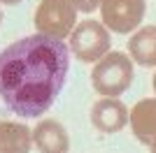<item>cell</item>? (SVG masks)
Listing matches in <instances>:
<instances>
[{
	"mask_svg": "<svg viewBox=\"0 0 156 153\" xmlns=\"http://www.w3.org/2000/svg\"><path fill=\"white\" fill-rule=\"evenodd\" d=\"M70 70V46L63 39L30 35L0 51V97L23 118L49 111Z\"/></svg>",
	"mask_w": 156,
	"mask_h": 153,
	"instance_id": "cell-1",
	"label": "cell"
},
{
	"mask_svg": "<svg viewBox=\"0 0 156 153\" xmlns=\"http://www.w3.org/2000/svg\"><path fill=\"white\" fill-rule=\"evenodd\" d=\"M133 76V58L124 51H110L91 70V86L103 97H119L130 88Z\"/></svg>",
	"mask_w": 156,
	"mask_h": 153,
	"instance_id": "cell-2",
	"label": "cell"
},
{
	"mask_svg": "<svg viewBox=\"0 0 156 153\" xmlns=\"http://www.w3.org/2000/svg\"><path fill=\"white\" fill-rule=\"evenodd\" d=\"M112 37L103 21L86 19L70 32V53L82 63H98L105 53H110Z\"/></svg>",
	"mask_w": 156,
	"mask_h": 153,
	"instance_id": "cell-3",
	"label": "cell"
},
{
	"mask_svg": "<svg viewBox=\"0 0 156 153\" xmlns=\"http://www.w3.org/2000/svg\"><path fill=\"white\" fill-rule=\"evenodd\" d=\"M77 12L79 9L72 5V0H40L33 14L35 30L54 39L70 37V32L75 30Z\"/></svg>",
	"mask_w": 156,
	"mask_h": 153,
	"instance_id": "cell-4",
	"label": "cell"
},
{
	"mask_svg": "<svg viewBox=\"0 0 156 153\" xmlns=\"http://www.w3.org/2000/svg\"><path fill=\"white\" fill-rule=\"evenodd\" d=\"M147 12V0H103L100 19L110 32L128 35L142 23Z\"/></svg>",
	"mask_w": 156,
	"mask_h": 153,
	"instance_id": "cell-5",
	"label": "cell"
},
{
	"mask_svg": "<svg viewBox=\"0 0 156 153\" xmlns=\"http://www.w3.org/2000/svg\"><path fill=\"white\" fill-rule=\"evenodd\" d=\"M128 109L117 97H103L91 107V125L105 134H114L124 130L128 123Z\"/></svg>",
	"mask_w": 156,
	"mask_h": 153,
	"instance_id": "cell-6",
	"label": "cell"
},
{
	"mask_svg": "<svg viewBox=\"0 0 156 153\" xmlns=\"http://www.w3.org/2000/svg\"><path fill=\"white\" fill-rule=\"evenodd\" d=\"M130 130L135 139L144 146H156V97H144L130 109L128 116Z\"/></svg>",
	"mask_w": 156,
	"mask_h": 153,
	"instance_id": "cell-7",
	"label": "cell"
},
{
	"mask_svg": "<svg viewBox=\"0 0 156 153\" xmlns=\"http://www.w3.org/2000/svg\"><path fill=\"white\" fill-rule=\"evenodd\" d=\"M33 144L40 153H70V137L63 123L56 118H44L33 130Z\"/></svg>",
	"mask_w": 156,
	"mask_h": 153,
	"instance_id": "cell-8",
	"label": "cell"
},
{
	"mask_svg": "<svg viewBox=\"0 0 156 153\" xmlns=\"http://www.w3.org/2000/svg\"><path fill=\"white\" fill-rule=\"evenodd\" d=\"M33 130L23 123L0 121V153H30Z\"/></svg>",
	"mask_w": 156,
	"mask_h": 153,
	"instance_id": "cell-9",
	"label": "cell"
},
{
	"mask_svg": "<svg viewBox=\"0 0 156 153\" xmlns=\"http://www.w3.org/2000/svg\"><path fill=\"white\" fill-rule=\"evenodd\" d=\"M128 56L142 67H156V25H144L128 39Z\"/></svg>",
	"mask_w": 156,
	"mask_h": 153,
	"instance_id": "cell-10",
	"label": "cell"
},
{
	"mask_svg": "<svg viewBox=\"0 0 156 153\" xmlns=\"http://www.w3.org/2000/svg\"><path fill=\"white\" fill-rule=\"evenodd\" d=\"M72 5L77 7L79 12H84V14H91V12H96L98 7L103 5V0H72Z\"/></svg>",
	"mask_w": 156,
	"mask_h": 153,
	"instance_id": "cell-11",
	"label": "cell"
},
{
	"mask_svg": "<svg viewBox=\"0 0 156 153\" xmlns=\"http://www.w3.org/2000/svg\"><path fill=\"white\" fill-rule=\"evenodd\" d=\"M0 2H5V5H16V2H21V0H0Z\"/></svg>",
	"mask_w": 156,
	"mask_h": 153,
	"instance_id": "cell-12",
	"label": "cell"
},
{
	"mask_svg": "<svg viewBox=\"0 0 156 153\" xmlns=\"http://www.w3.org/2000/svg\"><path fill=\"white\" fill-rule=\"evenodd\" d=\"M154 93H156V74H154Z\"/></svg>",
	"mask_w": 156,
	"mask_h": 153,
	"instance_id": "cell-13",
	"label": "cell"
},
{
	"mask_svg": "<svg viewBox=\"0 0 156 153\" xmlns=\"http://www.w3.org/2000/svg\"><path fill=\"white\" fill-rule=\"evenodd\" d=\"M0 23H2V12H0Z\"/></svg>",
	"mask_w": 156,
	"mask_h": 153,
	"instance_id": "cell-14",
	"label": "cell"
},
{
	"mask_svg": "<svg viewBox=\"0 0 156 153\" xmlns=\"http://www.w3.org/2000/svg\"><path fill=\"white\" fill-rule=\"evenodd\" d=\"M151 153H156V146H154V148H151Z\"/></svg>",
	"mask_w": 156,
	"mask_h": 153,
	"instance_id": "cell-15",
	"label": "cell"
}]
</instances>
